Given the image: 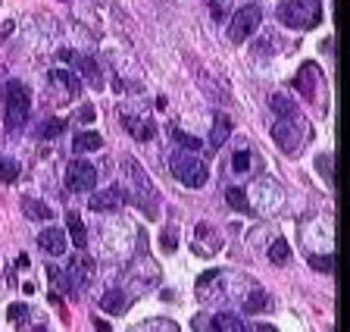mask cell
<instances>
[{"label": "cell", "mask_w": 350, "mask_h": 332, "mask_svg": "<svg viewBox=\"0 0 350 332\" xmlns=\"http://www.w3.org/2000/svg\"><path fill=\"white\" fill-rule=\"evenodd\" d=\"M194 235H197L194 251H197V254H204V257H210V254H216L219 248H222V244H219V235L210 229V226H206V222H200V226H197Z\"/></svg>", "instance_id": "cell-13"}, {"label": "cell", "mask_w": 350, "mask_h": 332, "mask_svg": "<svg viewBox=\"0 0 350 332\" xmlns=\"http://www.w3.org/2000/svg\"><path fill=\"white\" fill-rule=\"evenodd\" d=\"M125 173L131 176V182H135V194H131L129 201H135V204L144 210V214H157V188H153V182L147 179V173L141 170V163L135 160V157H125Z\"/></svg>", "instance_id": "cell-5"}, {"label": "cell", "mask_w": 350, "mask_h": 332, "mask_svg": "<svg viewBox=\"0 0 350 332\" xmlns=\"http://www.w3.org/2000/svg\"><path fill=\"white\" fill-rule=\"evenodd\" d=\"M38 244H41L44 254H51V257H59V254L66 251V235H63V229H47V232H41Z\"/></svg>", "instance_id": "cell-14"}, {"label": "cell", "mask_w": 350, "mask_h": 332, "mask_svg": "<svg viewBox=\"0 0 350 332\" xmlns=\"http://www.w3.org/2000/svg\"><path fill=\"white\" fill-rule=\"evenodd\" d=\"M100 307L109 310V314H125L129 310V298H125V292H107L100 298Z\"/></svg>", "instance_id": "cell-20"}, {"label": "cell", "mask_w": 350, "mask_h": 332, "mask_svg": "<svg viewBox=\"0 0 350 332\" xmlns=\"http://www.w3.org/2000/svg\"><path fill=\"white\" fill-rule=\"evenodd\" d=\"M122 126L129 129V135L135 141H150L157 135V126H153L150 116H138V113H125L122 116Z\"/></svg>", "instance_id": "cell-11"}, {"label": "cell", "mask_w": 350, "mask_h": 332, "mask_svg": "<svg viewBox=\"0 0 350 332\" xmlns=\"http://www.w3.org/2000/svg\"><path fill=\"white\" fill-rule=\"evenodd\" d=\"M100 144H103L100 132H81V135H75L72 151L75 154H81V151H100Z\"/></svg>", "instance_id": "cell-19"}, {"label": "cell", "mask_w": 350, "mask_h": 332, "mask_svg": "<svg viewBox=\"0 0 350 332\" xmlns=\"http://www.w3.org/2000/svg\"><path fill=\"white\" fill-rule=\"evenodd\" d=\"M97 185V170L88 160H72L66 170V188L69 192H91Z\"/></svg>", "instance_id": "cell-7"}, {"label": "cell", "mask_w": 350, "mask_h": 332, "mask_svg": "<svg viewBox=\"0 0 350 332\" xmlns=\"http://www.w3.org/2000/svg\"><path fill=\"white\" fill-rule=\"evenodd\" d=\"M278 23L288 25V29H316L322 23V0H284L278 7Z\"/></svg>", "instance_id": "cell-2"}, {"label": "cell", "mask_w": 350, "mask_h": 332, "mask_svg": "<svg viewBox=\"0 0 350 332\" xmlns=\"http://www.w3.org/2000/svg\"><path fill=\"white\" fill-rule=\"evenodd\" d=\"M260 19H262V16H260V7H241L238 13L232 16V23H228V38H232L234 44L247 41V38L256 31Z\"/></svg>", "instance_id": "cell-6"}, {"label": "cell", "mask_w": 350, "mask_h": 332, "mask_svg": "<svg viewBox=\"0 0 350 332\" xmlns=\"http://www.w3.org/2000/svg\"><path fill=\"white\" fill-rule=\"evenodd\" d=\"M75 63H79V73L85 75V79L91 81L94 88H100V85H103V75H100V69H97L94 60H91V57H75Z\"/></svg>", "instance_id": "cell-18"}, {"label": "cell", "mask_w": 350, "mask_h": 332, "mask_svg": "<svg viewBox=\"0 0 350 332\" xmlns=\"http://www.w3.org/2000/svg\"><path fill=\"white\" fill-rule=\"evenodd\" d=\"M269 103H272V110H275V116H288V113H297V107H294V97H288V94H272Z\"/></svg>", "instance_id": "cell-25"}, {"label": "cell", "mask_w": 350, "mask_h": 332, "mask_svg": "<svg viewBox=\"0 0 350 332\" xmlns=\"http://www.w3.org/2000/svg\"><path fill=\"white\" fill-rule=\"evenodd\" d=\"M206 332H244V323L234 314H216V317H210Z\"/></svg>", "instance_id": "cell-15"}, {"label": "cell", "mask_w": 350, "mask_h": 332, "mask_svg": "<svg viewBox=\"0 0 350 332\" xmlns=\"http://www.w3.org/2000/svg\"><path fill=\"white\" fill-rule=\"evenodd\" d=\"M94 329H97V332H109V326L103 323V320H94Z\"/></svg>", "instance_id": "cell-37"}, {"label": "cell", "mask_w": 350, "mask_h": 332, "mask_svg": "<svg viewBox=\"0 0 350 332\" xmlns=\"http://www.w3.org/2000/svg\"><path fill=\"white\" fill-rule=\"evenodd\" d=\"M66 222H69V235H72L75 248H85V244H88V232H85L81 216L79 214H66Z\"/></svg>", "instance_id": "cell-21"}, {"label": "cell", "mask_w": 350, "mask_h": 332, "mask_svg": "<svg viewBox=\"0 0 350 332\" xmlns=\"http://www.w3.org/2000/svg\"><path fill=\"white\" fill-rule=\"evenodd\" d=\"M79 119H81V123H94V107H88V103H85V107L79 110Z\"/></svg>", "instance_id": "cell-36"}, {"label": "cell", "mask_w": 350, "mask_h": 332, "mask_svg": "<svg viewBox=\"0 0 350 332\" xmlns=\"http://www.w3.org/2000/svg\"><path fill=\"white\" fill-rule=\"evenodd\" d=\"M294 88H297L300 94L306 97V101H313L316 91L322 88V73H319V66H316V63H304V66H300V73H297V79H294Z\"/></svg>", "instance_id": "cell-10"}, {"label": "cell", "mask_w": 350, "mask_h": 332, "mask_svg": "<svg viewBox=\"0 0 350 332\" xmlns=\"http://www.w3.org/2000/svg\"><path fill=\"white\" fill-rule=\"evenodd\" d=\"M262 307H266V292H262V288H254V292L244 298V310H247V314H260Z\"/></svg>", "instance_id": "cell-28"}, {"label": "cell", "mask_w": 350, "mask_h": 332, "mask_svg": "<svg viewBox=\"0 0 350 332\" xmlns=\"http://www.w3.org/2000/svg\"><path fill=\"white\" fill-rule=\"evenodd\" d=\"M91 279H94V264L88 257H79L69 264V276H66V285H69V292H85L88 285H91Z\"/></svg>", "instance_id": "cell-9"}, {"label": "cell", "mask_w": 350, "mask_h": 332, "mask_svg": "<svg viewBox=\"0 0 350 332\" xmlns=\"http://www.w3.org/2000/svg\"><path fill=\"white\" fill-rule=\"evenodd\" d=\"M19 179V163L0 157V182H16Z\"/></svg>", "instance_id": "cell-29"}, {"label": "cell", "mask_w": 350, "mask_h": 332, "mask_svg": "<svg viewBox=\"0 0 350 332\" xmlns=\"http://www.w3.org/2000/svg\"><path fill=\"white\" fill-rule=\"evenodd\" d=\"M22 210H25V216L29 220H35V222H41V220H51V207L47 204H41V201H35V198H22Z\"/></svg>", "instance_id": "cell-17"}, {"label": "cell", "mask_w": 350, "mask_h": 332, "mask_svg": "<svg viewBox=\"0 0 350 332\" xmlns=\"http://www.w3.org/2000/svg\"><path fill=\"white\" fill-rule=\"evenodd\" d=\"M122 201H129V194L122 192V188H103L100 194H94L91 198V210H97V214H113V210H119L122 207Z\"/></svg>", "instance_id": "cell-12"}, {"label": "cell", "mask_w": 350, "mask_h": 332, "mask_svg": "<svg viewBox=\"0 0 350 332\" xmlns=\"http://www.w3.org/2000/svg\"><path fill=\"white\" fill-rule=\"evenodd\" d=\"M25 119H29V88L13 79L7 81V94H3V123L10 132H16L25 126Z\"/></svg>", "instance_id": "cell-3"}, {"label": "cell", "mask_w": 350, "mask_h": 332, "mask_svg": "<svg viewBox=\"0 0 350 332\" xmlns=\"http://www.w3.org/2000/svg\"><path fill=\"white\" fill-rule=\"evenodd\" d=\"M269 260L278 266H284L288 260H291V248H288V242H282V238H275V242L269 244Z\"/></svg>", "instance_id": "cell-24"}, {"label": "cell", "mask_w": 350, "mask_h": 332, "mask_svg": "<svg viewBox=\"0 0 350 332\" xmlns=\"http://www.w3.org/2000/svg\"><path fill=\"white\" fill-rule=\"evenodd\" d=\"M135 329L138 332H178V326L169 323V320H150V323H141Z\"/></svg>", "instance_id": "cell-30"}, {"label": "cell", "mask_w": 350, "mask_h": 332, "mask_svg": "<svg viewBox=\"0 0 350 332\" xmlns=\"http://www.w3.org/2000/svg\"><path fill=\"white\" fill-rule=\"evenodd\" d=\"M169 166H172V176L178 182H185L188 188H200V185L210 179V170L204 166V160L197 154H188V151H175L169 157Z\"/></svg>", "instance_id": "cell-4"}, {"label": "cell", "mask_w": 350, "mask_h": 332, "mask_svg": "<svg viewBox=\"0 0 350 332\" xmlns=\"http://www.w3.org/2000/svg\"><path fill=\"white\" fill-rule=\"evenodd\" d=\"M250 332H275V329H272V326H266V323H260V326H254Z\"/></svg>", "instance_id": "cell-38"}, {"label": "cell", "mask_w": 350, "mask_h": 332, "mask_svg": "<svg viewBox=\"0 0 350 332\" xmlns=\"http://www.w3.org/2000/svg\"><path fill=\"white\" fill-rule=\"evenodd\" d=\"M226 201L228 207H234V210H241V214H250V198L244 194V188H226Z\"/></svg>", "instance_id": "cell-23"}, {"label": "cell", "mask_w": 350, "mask_h": 332, "mask_svg": "<svg viewBox=\"0 0 350 332\" xmlns=\"http://www.w3.org/2000/svg\"><path fill=\"white\" fill-rule=\"evenodd\" d=\"M206 7H210V13H213L216 23H222V19L228 16V0H206Z\"/></svg>", "instance_id": "cell-32"}, {"label": "cell", "mask_w": 350, "mask_h": 332, "mask_svg": "<svg viewBox=\"0 0 350 332\" xmlns=\"http://www.w3.org/2000/svg\"><path fill=\"white\" fill-rule=\"evenodd\" d=\"M228 132H232V123H228V116H222V113H219L216 123H213V132H210V148L213 151L222 148V144H226V138H228Z\"/></svg>", "instance_id": "cell-16"}, {"label": "cell", "mask_w": 350, "mask_h": 332, "mask_svg": "<svg viewBox=\"0 0 350 332\" xmlns=\"http://www.w3.org/2000/svg\"><path fill=\"white\" fill-rule=\"evenodd\" d=\"M175 244H178V232L172 235V229L163 235V251H175Z\"/></svg>", "instance_id": "cell-34"}, {"label": "cell", "mask_w": 350, "mask_h": 332, "mask_svg": "<svg viewBox=\"0 0 350 332\" xmlns=\"http://www.w3.org/2000/svg\"><path fill=\"white\" fill-rule=\"evenodd\" d=\"M272 138L284 154H300L306 148V141L313 138V129L306 119H300L297 113H288V116H278L275 126H272Z\"/></svg>", "instance_id": "cell-1"}, {"label": "cell", "mask_w": 350, "mask_h": 332, "mask_svg": "<svg viewBox=\"0 0 350 332\" xmlns=\"http://www.w3.org/2000/svg\"><path fill=\"white\" fill-rule=\"evenodd\" d=\"M272 47H275V38H260V44H256V51H260V53H269Z\"/></svg>", "instance_id": "cell-35"}, {"label": "cell", "mask_w": 350, "mask_h": 332, "mask_svg": "<svg viewBox=\"0 0 350 332\" xmlns=\"http://www.w3.org/2000/svg\"><path fill=\"white\" fill-rule=\"evenodd\" d=\"M169 135H172V141L178 144L182 151H188V154H200V138H194V135H185L182 129H169Z\"/></svg>", "instance_id": "cell-22"}, {"label": "cell", "mask_w": 350, "mask_h": 332, "mask_svg": "<svg viewBox=\"0 0 350 332\" xmlns=\"http://www.w3.org/2000/svg\"><path fill=\"white\" fill-rule=\"evenodd\" d=\"M63 132H66V123H63V119H47V123L38 129V138H44V141L51 138L53 141L57 135H63Z\"/></svg>", "instance_id": "cell-27"}, {"label": "cell", "mask_w": 350, "mask_h": 332, "mask_svg": "<svg viewBox=\"0 0 350 332\" xmlns=\"http://www.w3.org/2000/svg\"><path fill=\"white\" fill-rule=\"evenodd\" d=\"M250 163H256V157L250 154L247 148L234 151V157H232V170H234V173H250V170H254V166H250Z\"/></svg>", "instance_id": "cell-26"}, {"label": "cell", "mask_w": 350, "mask_h": 332, "mask_svg": "<svg viewBox=\"0 0 350 332\" xmlns=\"http://www.w3.org/2000/svg\"><path fill=\"white\" fill-rule=\"evenodd\" d=\"M10 320L16 323L19 332H51L47 320H44L38 310L25 307V304H13V307H10Z\"/></svg>", "instance_id": "cell-8"}, {"label": "cell", "mask_w": 350, "mask_h": 332, "mask_svg": "<svg viewBox=\"0 0 350 332\" xmlns=\"http://www.w3.org/2000/svg\"><path fill=\"white\" fill-rule=\"evenodd\" d=\"M47 279L57 285V292H69V285H66V273L59 270V266H53V264L47 266Z\"/></svg>", "instance_id": "cell-31"}, {"label": "cell", "mask_w": 350, "mask_h": 332, "mask_svg": "<svg viewBox=\"0 0 350 332\" xmlns=\"http://www.w3.org/2000/svg\"><path fill=\"white\" fill-rule=\"evenodd\" d=\"M316 166H319V173L325 176V182H332V157H328V154H319Z\"/></svg>", "instance_id": "cell-33"}]
</instances>
